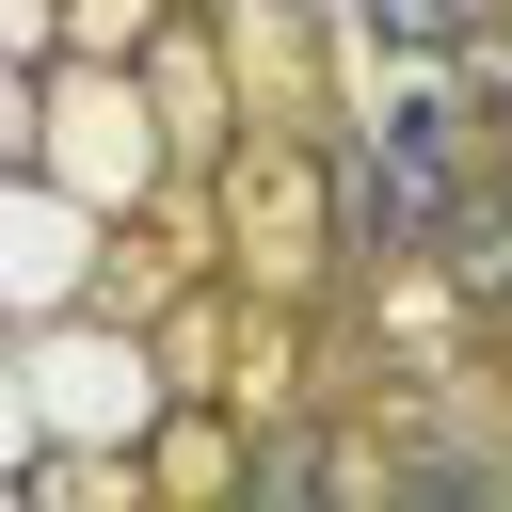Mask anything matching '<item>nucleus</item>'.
I'll list each match as a JSON object with an SVG mask.
<instances>
[{
	"mask_svg": "<svg viewBox=\"0 0 512 512\" xmlns=\"http://www.w3.org/2000/svg\"><path fill=\"white\" fill-rule=\"evenodd\" d=\"M384 32H464V0H384Z\"/></svg>",
	"mask_w": 512,
	"mask_h": 512,
	"instance_id": "nucleus-1",
	"label": "nucleus"
}]
</instances>
